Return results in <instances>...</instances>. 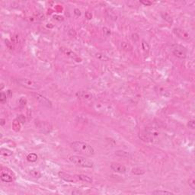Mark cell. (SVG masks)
Masks as SVG:
<instances>
[{"mask_svg": "<svg viewBox=\"0 0 195 195\" xmlns=\"http://www.w3.org/2000/svg\"><path fill=\"white\" fill-rule=\"evenodd\" d=\"M71 147L77 153L86 156H92L95 154L94 148L88 144L87 143L82 141H75L71 143Z\"/></svg>", "mask_w": 195, "mask_h": 195, "instance_id": "cell-1", "label": "cell"}, {"mask_svg": "<svg viewBox=\"0 0 195 195\" xmlns=\"http://www.w3.org/2000/svg\"><path fill=\"white\" fill-rule=\"evenodd\" d=\"M69 161L77 166H80V167H83V168H92L94 166V162L92 161H91L88 159H86L85 157L83 156H69Z\"/></svg>", "mask_w": 195, "mask_h": 195, "instance_id": "cell-2", "label": "cell"}, {"mask_svg": "<svg viewBox=\"0 0 195 195\" xmlns=\"http://www.w3.org/2000/svg\"><path fill=\"white\" fill-rule=\"evenodd\" d=\"M16 82L21 86L24 87L30 90H37V89L40 88V87H41V85L38 82H36L31 79L20 78V79H17Z\"/></svg>", "mask_w": 195, "mask_h": 195, "instance_id": "cell-3", "label": "cell"}, {"mask_svg": "<svg viewBox=\"0 0 195 195\" xmlns=\"http://www.w3.org/2000/svg\"><path fill=\"white\" fill-rule=\"evenodd\" d=\"M172 52L179 59H185L187 56V49L181 44L175 43L172 45Z\"/></svg>", "mask_w": 195, "mask_h": 195, "instance_id": "cell-4", "label": "cell"}, {"mask_svg": "<svg viewBox=\"0 0 195 195\" xmlns=\"http://www.w3.org/2000/svg\"><path fill=\"white\" fill-rule=\"evenodd\" d=\"M32 95L43 105L47 107V108H51L52 107V102L47 98L46 97H44L43 95L39 94V93H32Z\"/></svg>", "mask_w": 195, "mask_h": 195, "instance_id": "cell-5", "label": "cell"}, {"mask_svg": "<svg viewBox=\"0 0 195 195\" xmlns=\"http://www.w3.org/2000/svg\"><path fill=\"white\" fill-rule=\"evenodd\" d=\"M138 137L139 138L143 140V142H146V143H153L154 142L156 137H154L149 131L146 130L144 132H141L138 134Z\"/></svg>", "mask_w": 195, "mask_h": 195, "instance_id": "cell-6", "label": "cell"}, {"mask_svg": "<svg viewBox=\"0 0 195 195\" xmlns=\"http://www.w3.org/2000/svg\"><path fill=\"white\" fill-rule=\"evenodd\" d=\"M173 32L175 33V34L176 36H178L179 38L183 39V40H189L191 37L190 34L186 31H185L184 29H182L180 27H175L173 29Z\"/></svg>", "mask_w": 195, "mask_h": 195, "instance_id": "cell-7", "label": "cell"}, {"mask_svg": "<svg viewBox=\"0 0 195 195\" xmlns=\"http://www.w3.org/2000/svg\"><path fill=\"white\" fill-rule=\"evenodd\" d=\"M76 95L78 98L81 100H84V101H89V100H92L93 98L92 94L87 91H79L76 92Z\"/></svg>", "mask_w": 195, "mask_h": 195, "instance_id": "cell-8", "label": "cell"}, {"mask_svg": "<svg viewBox=\"0 0 195 195\" xmlns=\"http://www.w3.org/2000/svg\"><path fill=\"white\" fill-rule=\"evenodd\" d=\"M58 175L60 178H62L63 180L67 182H77V179L76 178L75 175L72 176L66 172H59L58 173Z\"/></svg>", "mask_w": 195, "mask_h": 195, "instance_id": "cell-9", "label": "cell"}, {"mask_svg": "<svg viewBox=\"0 0 195 195\" xmlns=\"http://www.w3.org/2000/svg\"><path fill=\"white\" fill-rule=\"evenodd\" d=\"M111 169L115 172H117V173H120V174H124L126 172L127 169L125 168L124 166L120 164V163H116V162H114V163H111Z\"/></svg>", "mask_w": 195, "mask_h": 195, "instance_id": "cell-10", "label": "cell"}, {"mask_svg": "<svg viewBox=\"0 0 195 195\" xmlns=\"http://www.w3.org/2000/svg\"><path fill=\"white\" fill-rule=\"evenodd\" d=\"M60 51H61L63 54H65L66 56H69V57H70V58H72V59L77 60V62H79V60H80V59H79V57L77 56V55H76L74 52H72L71 50H69V49H68V48H66V47H60Z\"/></svg>", "mask_w": 195, "mask_h": 195, "instance_id": "cell-11", "label": "cell"}, {"mask_svg": "<svg viewBox=\"0 0 195 195\" xmlns=\"http://www.w3.org/2000/svg\"><path fill=\"white\" fill-rule=\"evenodd\" d=\"M37 127L39 129H41L43 132H47V133H48V132H50V131L52 130V126H51L50 124H48V123H47V122H44V121L40 122V123L37 125Z\"/></svg>", "mask_w": 195, "mask_h": 195, "instance_id": "cell-12", "label": "cell"}, {"mask_svg": "<svg viewBox=\"0 0 195 195\" xmlns=\"http://www.w3.org/2000/svg\"><path fill=\"white\" fill-rule=\"evenodd\" d=\"M75 177L77 179V181L84 182L85 183H92L93 182L92 178L88 175H76Z\"/></svg>", "mask_w": 195, "mask_h": 195, "instance_id": "cell-13", "label": "cell"}, {"mask_svg": "<svg viewBox=\"0 0 195 195\" xmlns=\"http://www.w3.org/2000/svg\"><path fill=\"white\" fill-rule=\"evenodd\" d=\"M121 47L126 52H130L133 50V46L127 41H122L121 43Z\"/></svg>", "mask_w": 195, "mask_h": 195, "instance_id": "cell-14", "label": "cell"}, {"mask_svg": "<svg viewBox=\"0 0 195 195\" xmlns=\"http://www.w3.org/2000/svg\"><path fill=\"white\" fill-rule=\"evenodd\" d=\"M1 180L6 183H10L13 181L12 176L8 173H2L1 174Z\"/></svg>", "mask_w": 195, "mask_h": 195, "instance_id": "cell-15", "label": "cell"}, {"mask_svg": "<svg viewBox=\"0 0 195 195\" xmlns=\"http://www.w3.org/2000/svg\"><path fill=\"white\" fill-rule=\"evenodd\" d=\"M142 48H143V52H144V54H145L146 56H148L150 47H149V43H148L146 40H144L142 41Z\"/></svg>", "mask_w": 195, "mask_h": 195, "instance_id": "cell-16", "label": "cell"}, {"mask_svg": "<svg viewBox=\"0 0 195 195\" xmlns=\"http://www.w3.org/2000/svg\"><path fill=\"white\" fill-rule=\"evenodd\" d=\"M21 123L17 120V119H14L12 122V128L14 130V131L15 132H18L21 130Z\"/></svg>", "mask_w": 195, "mask_h": 195, "instance_id": "cell-17", "label": "cell"}, {"mask_svg": "<svg viewBox=\"0 0 195 195\" xmlns=\"http://www.w3.org/2000/svg\"><path fill=\"white\" fill-rule=\"evenodd\" d=\"M0 153H1L2 156H6V157L11 156H12V154H13V153H12L11 150H9V149H5V148H2V149H1Z\"/></svg>", "mask_w": 195, "mask_h": 195, "instance_id": "cell-18", "label": "cell"}, {"mask_svg": "<svg viewBox=\"0 0 195 195\" xmlns=\"http://www.w3.org/2000/svg\"><path fill=\"white\" fill-rule=\"evenodd\" d=\"M30 175H31L33 178H41V176H42L41 173H40L39 171L36 170V169H32V170H31V171H30Z\"/></svg>", "mask_w": 195, "mask_h": 195, "instance_id": "cell-19", "label": "cell"}, {"mask_svg": "<svg viewBox=\"0 0 195 195\" xmlns=\"http://www.w3.org/2000/svg\"><path fill=\"white\" fill-rule=\"evenodd\" d=\"M153 194L160 195V194H174L173 192L169 191H163V190H156L153 191Z\"/></svg>", "mask_w": 195, "mask_h": 195, "instance_id": "cell-20", "label": "cell"}, {"mask_svg": "<svg viewBox=\"0 0 195 195\" xmlns=\"http://www.w3.org/2000/svg\"><path fill=\"white\" fill-rule=\"evenodd\" d=\"M131 172L136 175H144L145 174V171L142 169H140V168H134L132 169Z\"/></svg>", "mask_w": 195, "mask_h": 195, "instance_id": "cell-21", "label": "cell"}, {"mask_svg": "<svg viewBox=\"0 0 195 195\" xmlns=\"http://www.w3.org/2000/svg\"><path fill=\"white\" fill-rule=\"evenodd\" d=\"M37 156L35 153H30L27 156V160L31 162H34L37 161Z\"/></svg>", "mask_w": 195, "mask_h": 195, "instance_id": "cell-22", "label": "cell"}, {"mask_svg": "<svg viewBox=\"0 0 195 195\" xmlns=\"http://www.w3.org/2000/svg\"><path fill=\"white\" fill-rule=\"evenodd\" d=\"M21 37L19 34H14L11 37V42L14 44H18L21 43Z\"/></svg>", "mask_w": 195, "mask_h": 195, "instance_id": "cell-23", "label": "cell"}, {"mask_svg": "<svg viewBox=\"0 0 195 195\" xmlns=\"http://www.w3.org/2000/svg\"><path fill=\"white\" fill-rule=\"evenodd\" d=\"M95 57L100 60H102V61H107L108 60V57L105 55V54H103L101 53H95Z\"/></svg>", "mask_w": 195, "mask_h": 195, "instance_id": "cell-24", "label": "cell"}, {"mask_svg": "<svg viewBox=\"0 0 195 195\" xmlns=\"http://www.w3.org/2000/svg\"><path fill=\"white\" fill-rule=\"evenodd\" d=\"M5 46L11 50H14V43L11 42V41H9L8 40H5Z\"/></svg>", "mask_w": 195, "mask_h": 195, "instance_id": "cell-25", "label": "cell"}, {"mask_svg": "<svg viewBox=\"0 0 195 195\" xmlns=\"http://www.w3.org/2000/svg\"><path fill=\"white\" fill-rule=\"evenodd\" d=\"M6 101H7V95L5 92H2L0 94V102L2 104H5Z\"/></svg>", "mask_w": 195, "mask_h": 195, "instance_id": "cell-26", "label": "cell"}, {"mask_svg": "<svg viewBox=\"0 0 195 195\" xmlns=\"http://www.w3.org/2000/svg\"><path fill=\"white\" fill-rule=\"evenodd\" d=\"M188 185H189V186L191 188V189L195 190V180L194 177H191V178H189V180H188Z\"/></svg>", "mask_w": 195, "mask_h": 195, "instance_id": "cell-27", "label": "cell"}, {"mask_svg": "<svg viewBox=\"0 0 195 195\" xmlns=\"http://www.w3.org/2000/svg\"><path fill=\"white\" fill-rule=\"evenodd\" d=\"M21 124H24L25 122H26V118H25V116L24 115H23V114H20V115H18V117H17V118H16Z\"/></svg>", "mask_w": 195, "mask_h": 195, "instance_id": "cell-28", "label": "cell"}, {"mask_svg": "<svg viewBox=\"0 0 195 195\" xmlns=\"http://www.w3.org/2000/svg\"><path fill=\"white\" fill-rule=\"evenodd\" d=\"M162 16H163V18H164V19H165V20H166V21H169V23H172L173 20H172V16H171L169 14H168V13H165V14H162Z\"/></svg>", "mask_w": 195, "mask_h": 195, "instance_id": "cell-29", "label": "cell"}, {"mask_svg": "<svg viewBox=\"0 0 195 195\" xmlns=\"http://www.w3.org/2000/svg\"><path fill=\"white\" fill-rule=\"evenodd\" d=\"M103 33H104V34L106 36V37H108V36H110L111 35V30L109 29V28H108V27H103Z\"/></svg>", "mask_w": 195, "mask_h": 195, "instance_id": "cell-30", "label": "cell"}, {"mask_svg": "<svg viewBox=\"0 0 195 195\" xmlns=\"http://www.w3.org/2000/svg\"><path fill=\"white\" fill-rule=\"evenodd\" d=\"M116 154L120 156H123V157H127L128 156V153L124 152V151H117Z\"/></svg>", "mask_w": 195, "mask_h": 195, "instance_id": "cell-31", "label": "cell"}, {"mask_svg": "<svg viewBox=\"0 0 195 195\" xmlns=\"http://www.w3.org/2000/svg\"><path fill=\"white\" fill-rule=\"evenodd\" d=\"M188 127H189V128H191V129H194L195 127V121L194 120H191V121H188Z\"/></svg>", "mask_w": 195, "mask_h": 195, "instance_id": "cell-32", "label": "cell"}, {"mask_svg": "<svg viewBox=\"0 0 195 195\" xmlns=\"http://www.w3.org/2000/svg\"><path fill=\"white\" fill-rule=\"evenodd\" d=\"M35 15L37 16V18H39V19H40V20H44V19H45V17H44V15H43L42 13L37 12V14H35Z\"/></svg>", "mask_w": 195, "mask_h": 195, "instance_id": "cell-33", "label": "cell"}, {"mask_svg": "<svg viewBox=\"0 0 195 195\" xmlns=\"http://www.w3.org/2000/svg\"><path fill=\"white\" fill-rule=\"evenodd\" d=\"M19 104H20L21 106H24V105L27 104V100H26L24 98H21L19 100Z\"/></svg>", "mask_w": 195, "mask_h": 195, "instance_id": "cell-34", "label": "cell"}, {"mask_svg": "<svg viewBox=\"0 0 195 195\" xmlns=\"http://www.w3.org/2000/svg\"><path fill=\"white\" fill-rule=\"evenodd\" d=\"M140 3H142L143 5H144L146 6H149L153 4V2H149V1H140Z\"/></svg>", "mask_w": 195, "mask_h": 195, "instance_id": "cell-35", "label": "cell"}, {"mask_svg": "<svg viewBox=\"0 0 195 195\" xmlns=\"http://www.w3.org/2000/svg\"><path fill=\"white\" fill-rule=\"evenodd\" d=\"M132 38L134 41H137L139 40V35L137 34H132Z\"/></svg>", "mask_w": 195, "mask_h": 195, "instance_id": "cell-36", "label": "cell"}, {"mask_svg": "<svg viewBox=\"0 0 195 195\" xmlns=\"http://www.w3.org/2000/svg\"><path fill=\"white\" fill-rule=\"evenodd\" d=\"M85 18H86L87 19H88V20L92 19V13H90V12H88V11L85 12Z\"/></svg>", "mask_w": 195, "mask_h": 195, "instance_id": "cell-37", "label": "cell"}, {"mask_svg": "<svg viewBox=\"0 0 195 195\" xmlns=\"http://www.w3.org/2000/svg\"><path fill=\"white\" fill-rule=\"evenodd\" d=\"M74 11H75V14H76L77 16H80V15H81V11H80L79 9H78V8H76Z\"/></svg>", "mask_w": 195, "mask_h": 195, "instance_id": "cell-38", "label": "cell"}, {"mask_svg": "<svg viewBox=\"0 0 195 195\" xmlns=\"http://www.w3.org/2000/svg\"><path fill=\"white\" fill-rule=\"evenodd\" d=\"M5 123H6L5 119H4V118H1L0 119V124H1V126H4L5 124Z\"/></svg>", "mask_w": 195, "mask_h": 195, "instance_id": "cell-39", "label": "cell"}, {"mask_svg": "<svg viewBox=\"0 0 195 195\" xmlns=\"http://www.w3.org/2000/svg\"><path fill=\"white\" fill-rule=\"evenodd\" d=\"M53 17H55V18H58L56 20H59V21H63V17H60V16H57V15H54Z\"/></svg>", "mask_w": 195, "mask_h": 195, "instance_id": "cell-40", "label": "cell"}, {"mask_svg": "<svg viewBox=\"0 0 195 195\" xmlns=\"http://www.w3.org/2000/svg\"><path fill=\"white\" fill-rule=\"evenodd\" d=\"M4 88V85L2 83V84H1V90H2V88Z\"/></svg>", "mask_w": 195, "mask_h": 195, "instance_id": "cell-41", "label": "cell"}]
</instances>
